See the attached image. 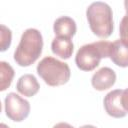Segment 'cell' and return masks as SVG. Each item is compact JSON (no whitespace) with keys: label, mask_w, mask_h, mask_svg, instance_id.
Masks as SVG:
<instances>
[{"label":"cell","mask_w":128,"mask_h":128,"mask_svg":"<svg viewBox=\"0 0 128 128\" xmlns=\"http://www.w3.org/2000/svg\"><path fill=\"white\" fill-rule=\"evenodd\" d=\"M42 48L43 38L40 31L34 28L26 29L14 52V60L19 66H30L40 57Z\"/></svg>","instance_id":"6da1fadb"},{"label":"cell","mask_w":128,"mask_h":128,"mask_svg":"<svg viewBox=\"0 0 128 128\" xmlns=\"http://www.w3.org/2000/svg\"><path fill=\"white\" fill-rule=\"evenodd\" d=\"M91 31L100 38H107L113 32V13L110 6L101 1L91 3L86 10Z\"/></svg>","instance_id":"7a4b0ae2"},{"label":"cell","mask_w":128,"mask_h":128,"mask_svg":"<svg viewBox=\"0 0 128 128\" xmlns=\"http://www.w3.org/2000/svg\"><path fill=\"white\" fill-rule=\"evenodd\" d=\"M111 42L97 41L85 44L79 48L75 56V63L80 70L92 71L99 64L102 58L109 57Z\"/></svg>","instance_id":"3957f363"},{"label":"cell","mask_w":128,"mask_h":128,"mask_svg":"<svg viewBox=\"0 0 128 128\" xmlns=\"http://www.w3.org/2000/svg\"><path fill=\"white\" fill-rule=\"evenodd\" d=\"M37 73L49 86H60L68 82L71 71L67 63L54 57H44L37 65Z\"/></svg>","instance_id":"277c9868"},{"label":"cell","mask_w":128,"mask_h":128,"mask_svg":"<svg viewBox=\"0 0 128 128\" xmlns=\"http://www.w3.org/2000/svg\"><path fill=\"white\" fill-rule=\"evenodd\" d=\"M4 104L7 117L13 121H23L30 113L29 102L14 92H10L6 96Z\"/></svg>","instance_id":"5b68a950"},{"label":"cell","mask_w":128,"mask_h":128,"mask_svg":"<svg viewBox=\"0 0 128 128\" xmlns=\"http://www.w3.org/2000/svg\"><path fill=\"white\" fill-rule=\"evenodd\" d=\"M123 90L116 89L110 91L104 98V108L108 115L114 118H122L126 116L127 112L122 106L121 97H122Z\"/></svg>","instance_id":"8992f818"},{"label":"cell","mask_w":128,"mask_h":128,"mask_svg":"<svg viewBox=\"0 0 128 128\" xmlns=\"http://www.w3.org/2000/svg\"><path fill=\"white\" fill-rule=\"evenodd\" d=\"M116 81V73L109 67H102L96 71L91 79L92 86L98 91H104L111 88Z\"/></svg>","instance_id":"52a82bcc"},{"label":"cell","mask_w":128,"mask_h":128,"mask_svg":"<svg viewBox=\"0 0 128 128\" xmlns=\"http://www.w3.org/2000/svg\"><path fill=\"white\" fill-rule=\"evenodd\" d=\"M109 58L117 66L128 67V44L121 39L112 42L109 48Z\"/></svg>","instance_id":"ba28073f"},{"label":"cell","mask_w":128,"mask_h":128,"mask_svg":"<svg viewBox=\"0 0 128 128\" xmlns=\"http://www.w3.org/2000/svg\"><path fill=\"white\" fill-rule=\"evenodd\" d=\"M53 30L57 37L71 38L75 35L77 27L75 21L68 16H61L57 18L53 25Z\"/></svg>","instance_id":"9c48e42d"},{"label":"cell","mask_w":128,"mask_h":128,"mask_svg":"<svg viewBox=\"0 0 128 128\" xmlns=\"http://www.w3.org/2000/svg\"><path fill=\"white\" fill-rule=\"evenodd\" d=\"M16 88L20 94L26 97H32L39 91L40 85L34 75L24 74L18 79Z\"/></svg>","instance_id":"30bf717a"},{"label":"cell","mask_w":128,"mask_h":128,"mask_svg":"<svg viewBox=\"0 0 128 128\" xmlns=\"http://www.w3.org/2000/svg\"><path fill=\"white\" fill-rule=\"evenodd\" d=\"M52 52L62 59H69L72 56L74 45L71 38L55 37L51 43Z\"/></svg>","instance_id":"8fae6325"},{"label":"cell","mask_w":128,"mask_h":128,"mask_svg":"<svg viewBox=\"0 0 128 128\" xmlns=\"http://www.w3.org/2000/svg\"><path fill=\"white\" fill-rule=\"evenodd\" d=\"M13 77H14V69L12 68V66L5 61H1L0 62V78H1L0 90L1 91L6 90L11 85Z\"/></svg>","instance_id":"7c38bea8"},{"label":"cell","mask_w":128,"mask_h":128,"mask_svg":"<svg viewBox=\"0 0 128 128\" xmlns=\"http://www.w3.org/2000/svg\"><path fill=\"white\" fill-rule=\"evenodd\" d=\"M126 14L123 16L120 25H119V34L121 37V40L126 42L128 44V0L124 2Z\"/></svg>","instance_id":"4fadbf2b"},{"label":"cell","mask_w":128,"mask_h":128,"mask_svg":"<svg viewBox=\"0 0 128 128\" xmlns=\"http://www.w3.org/2000/svg\"><path fill=\"white\" fill-rule=\"evenodd\" d=\"M1 32H0V37H1V48L0 50L3 52L7 50L10 47L11 44V39H12V33L9 28H7L5 25H1Z\"/></svg>","instance_id":"5bb4252c"},{"label":"cell","mask_w":128,"mask_h":128,"mask_svg":"<svg viewBox=\"0 0 128 128\" xmlns=\"http://www.w3.org/2000/svg\"><path fill=\"white\" fill-rule=\"evenodd\" d=\"M121 102H122V106L125 109V111L128 112V88L123 90L122 97H121Z\"/></svg>","instance_id":"9a60e30c"},{"label":"cell","mask_w":128,"mask_h":128,"mask_svg":"<svg viewBox=\"0 0 128 128\" xmlns=\"http://www.w3.org/2000/svg\"><path fill=\"white\" fill-rule=\"evenodd\" d=\"M53 128H74L72 125L66 123V122H60L53 126Z\"/></svg>","instance_id":"2e32d148"},{"label":"cell","mask_w":128,"mask_h":128,"mask_svg":"<svg viewBox=\"0 0 128 128\" xmlns=\"http://www.w3.org/2000/svg\"><path fill=\"white\" fill-rule=\"evenodd\" d=\"M80 128H96V127L93 126V125H83V126H81Z\"/></svg>","instance_id":"e0dca14e"},{"label":"cell","mask_w":128,"mask_h":128,"mask_svg":"<svg viewBox=\"0 0 128 128\" xmlns=\"http://www.w3.org/2000/svg\"><path fill=\"white\" fill-rule=\"evenodd\" d=\"M0 128H9V127H8L6 124H4V123H1V124H0Z\"/></svg>","instance_id":"ac0fdd59"}]
</instances>
